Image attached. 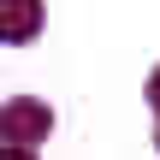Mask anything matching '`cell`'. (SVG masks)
I'll list each match as a JSON object with an SVG mask.
<instances>
[{
	"mask_svg": "<svg viewBox=\"0 0 160 160\" xmlns=\"http://www.w3.org/2000/svg\"><path fill=\"white\" fill-rule=\"evenodd\" d=\"M48 125H53V113H48L42 101H6V107H0V142H12V148H24V154H30V142L48 137Z\"/></svg>",
	"mask_w": 160,
	"mask_h": 160,
	"instance_id": "obj_1",
	"label": "cell"
},
{
	"mask_svg": "<svg viewBox=\"0 0 160 160\" xmlns=\"http://www.w3.org/2000/svg\"><path fill=\"white\" fill-rule=\"evenodd\" d=\"M36 24H42L36 6H0V42H30Z\"/></svg>",
	"mask_w": 160,
	"mask_h": 160,
	"instance_id": "obj_2",
	"label": "cell"
},
{
	"mask_svg": "<svg viewBox=\"0 0 160 160\" xmlns=\"http://www.w3.org/2000/svg\"><path fill=\"white\" fill-rule=\"evenodd\" d=\"M0 160H30V154H24V148H0Z\"/></svg>",
	"mask_w": 160,
	"mask_h": 160,
	"instance_id": "obj_3",
	"label": "cell"
},
{
	"mask_svg": "<svg viewBox=\"0 0 160 160\" xmlns=\"http://www.w3.org/2000/svg\"><path fill=\"white\" fill-rule=\"evenodd\" d=\"M148 95H154V113H160V71H154V89H148Z\"/></svg>",
	"mask_w": 160,
	"mask_h": 160,
	"instance_id": "obj_4",
	"label": "cell"
}]
</instances>
